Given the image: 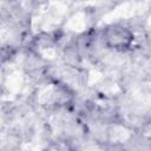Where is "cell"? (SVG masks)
<instances>
[{
  "label": "cell",
  "instance_id": "6da1fadb",
  "mask_svg": "<svg viewBox=\"0 0 151 151\" xmlns=\"http://www.w3.org/2000/svg\"><path fill=\"white\" fill-rule=\"evenodd\" d=\"M130 40H131V34L123 28H111L106 33L107 44L116 48L127 46Z\"/></svg>",
  "mask_w": 151,
  "mask_h": 151
}]
</instances>
